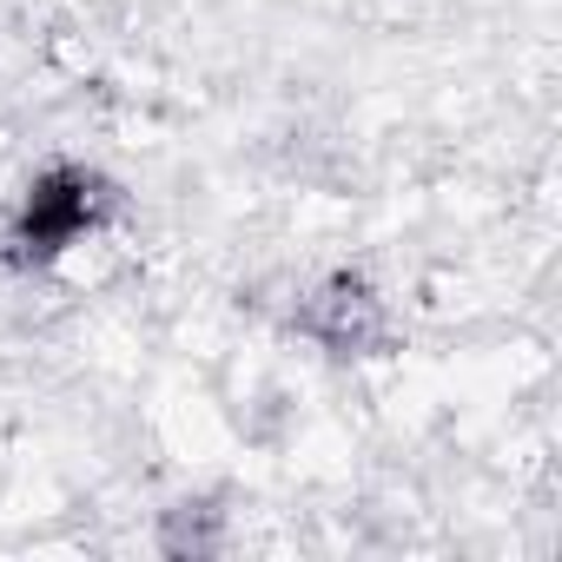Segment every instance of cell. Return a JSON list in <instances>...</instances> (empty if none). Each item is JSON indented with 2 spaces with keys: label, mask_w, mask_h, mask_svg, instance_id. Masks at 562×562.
Instances as JSON below:
<instances>
[{
  "label": "cell",
  "mask_w": 562,
  "mask_h": 562,
  "mask_svg": "<svg viewBox=\"0 0 562 562\" xmlns=\"http://www.w3.org/2000/svg\"><path fill=\"white\" fill-rule=\"evenodd\" d=\"M292 318H299V331L312 345H325L338 358H364V351H378L391 338L384 299L364 285V278H351V271H331V278H318V285H305Z\"/></svg>",
  "instance_id": "cell-1"
}]
</instances>
